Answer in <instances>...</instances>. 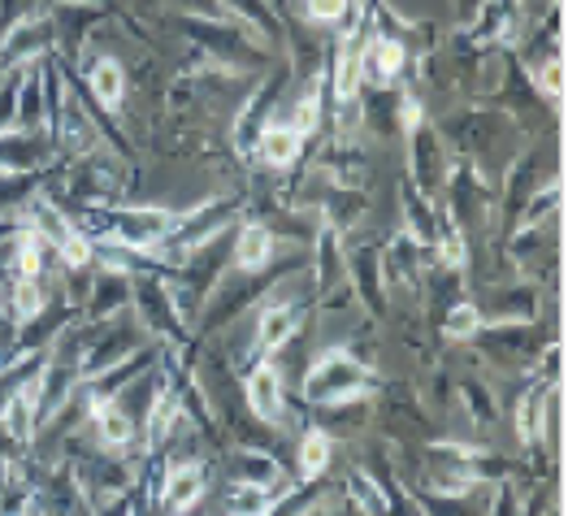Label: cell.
<instances>
[{"mask_svg":"<svg viewBox=\"0 0 568 516\" xmlns=\"http://www.w3.org/2000/svg\"><path fill=\"white\" fill-rule=\"evenodd\" d=\"M200 495H204V465L200 461H183V465H174V469L165 473V486H161L156 508L187 513V508L200 504Z\"/></svg>","mask_w":568,"mask_h":516,"instance_id":"cell-10","label":"cell"},{"mask_svg":"<svg viewBox=\"0 0 568 516\" xmlns=\"http://www.w3.org/2000/svg\"><path fill=\"white\" fill-rule=\"evenodd\" d=\"M343 265L356 274V291L365 295V304H369L374 313H382V252L378 247H356Z\"/></svg>","mask_w":568,"mask_h":516,"instance_id":"cell-16","label":"cell"},{"mask_svg":"<svg viewBox=\"0 0 568 516\" xmlns=\"http://www.w3.org/2000/svg\"><path fill=\"white\" fill-rule=\"evenodd\" d=\"M413 135V179H417V191L429 195V191L443 183V174H447V161H443V143L434 131L426 127H417V131H408Z\"/></svg>","mask_w":568,"mask_h":516,"instance_id":"cell-13","label":"cell"},{"mask_svg":"<svg viewBox=\"0 0 568 516\" xmlns=\"http://www.w3.org/2000/svg\"><path fill=\"white\" fill-rule=\"evenodd\" d=\"M135 347H140L135 326H126V322L104 326V334L83 347V377H92V374H100V370H109V365H118V361H126Z\"/></svg>","mask_w":568,"mask_h":516,"instance_id":"cell-8","label":"cell"},{"mask_svg":"<svg viewBox=\"0 0 568 516\" xmlns=\"http://www.w3.org/2000/svg\"><path fill=\"white\" fill-rule=\"evenodd\" d=\"M156 279H161V274H143L140 286H131V300H135V308H140V322L148 330H156V334L183 338V322H179V313H174L170 286Z\"/></svg>","mask_w":568,"mask_h":516,"instance_id":"cell-5","label":"cell"},{"mask_svg":"<svg viewBox=\"0 0 568 516\" xmlns=\"http://www.w3.org/2000/svg\"><path fill=\"white\" fill-rule=\"evenodd\" d=\"M40 161H44V140L40 135L31 140V131H22V135L0 140V170H36Z\"/></svg>","mask_w":568,"mask_h":516,"instance_id":"cell-22","label":"cell"},{"mask_svg":"<svg viewBox=\"0 0 568 516\" xmlns=\"http://www.w3.org/2000/svg\"><path fill=\"white\" fill-rule=\"evenodd\" d=\"M374 386V374L361 356H352L347 347H331L322 352L308 374H304V399L308 404H331V399H347V395H365Z\"/></svg>","mask_w":568,"mask_h":516,"instance_id":"cell-1","label":"cell"},{"mask_svg":"<svg viewBox=\"0 0 568 516\" xmlns=\"http://www.w3.org/2000/svg\"><path fill=\"white\" fill-rule=\"evenodd\" d=\"M183 31L200 48H209V57H217L222 65H261L270 57V44L252 31V27H231V22H213L204 13H187L183 18Z\"/></svg>","mask_w":568,"mask_h":516,"instance_id":"cell-2","label":"cell"},{"mask_svg":"<svg viewBox=\"0 0 568 516\" xmlns=\"http://www.w3.org/2000/svg\"><path fill=\"white\" fill-rule=\"evenodd\" d=\"M36 195V174L31 170H0V217L18 213Z\"/></svg>","mask_w":568,"mask_h":516,"instance_id":"cell-26","label":"cell"},{"mask_svg":"<svg viewBox=\"0 0 568 516\" xmlns=\"http://www.w3.org/2000/svg\"><path fill=\"white\" fill-rule=\"evenodd\" d=\"M57 252H61V261H65L70 270H83V265L92 261V235L74 226V231H70V239H65V243H61Z\"/></svg>","mask_w":568,"mask_h":516,"instance_id":"cell-35","label":"cell"},{"mask_svg":"<svg viewBox=\"0 0 568 516\" xmlns=\"http://www.w3.org/2000/svg\"><path fill=\"white\" fill-rule=\"evenodd\" d=\"M317 122H322V95H317V74H313L308 92L291 104V122L286 127H295L300 135H308V131H317Z\"/></svg>","mask_w":568,"mask_h":516,"instance_id":"cell-30","label":"cell"},{"mask_svg":"<svg viewBox=\"0 0 568 516\" xmlns=\"http://www.w3.org/2000/svg\"><path fill=\"white\" fill-rule=\"evenodd\" d=\"M304 322V313H300V304L295 300H265V308H261V326H256V347L252 352H278L286 338L300 330Z\"/></svg>","mask_w":568,"mask_h":516,"instance_id":"cell-12","label":"cell"},{"mask_svg":"<svg viewBox=\"0 0 568 516\" xmlns=\"http://www.w3.org/2000/svg\"><path fill=\"white\" fill-rule=\"evenodd\" d=\"M27 13H36V0H0V31H9Z\"/></svg>","mask_w":568,"mask_h":516,"instance_id":"cell-38","label":"cell"},{"mask_svg":"<svg viewBox=\"0 0 568 516\" xmlns=\"http://www.w3.org/2000/svg\"><path fill=\"white\" fill-rule=\"evenodd\" d=\"M226 9L235 13L243 27H252L265 44H274V40L283 36V22H278V13H274L270 0H226Z\"/></svg>","mask_w":568,"mask_h":516,"instance_id":"cell-21","label":"cell"},{"mask_svg":"<svg viewBox=\"0 0 568 516\" xmlns=\"http://www.w3.org/2000/svg\"><path fill=\"white\" fill-rule=\"evenodd\" d=\"M88 83H92L95 104H104V109H118V104H122V92H126V74H122V61H118V57H100L92 70H88Z\"/></svg>","mask_w":568,"mask_h":516,"instance_id":"cell-19","label":"cell"},{"mask_svg":"<svg viewBox=\"0 0 568 516\" xmlns=\"http://www.w3.org/2000/svg\"><path fill=\"white\" fill-rule=\"evenodd\" d=\"M343 486H347V504H356L361 513H386V495L365 469H352Z\"/></svg>","mask_w":568,"mask_h":516,"instance_id":"cell-27","label":"cell"},{"mask_svg":"<svg viewBox=\"0 0 568 516\" xmlns=\"http://www.w3.org/2000/svg\"><path fill=\"white\" fill-rule=\"evenodd\" d=\"M9 490V465H4V456H0V495Z\"/></svg>","mask_w":568,"mask_h":516,"instance_id":"cell-41","label":"cell"},{"mask_svg":"<svg viewBox=\"0 0 568 516\" xmlns=\"http://www.w3.org/2000/svg\"><path fill=\"white\" fill-rule=\"evenodd\" d=\"M495 317H504V322H529L534 317V308H538V295L529 291V286H513V291H504V295H495Z\"/></svg>","mask_w":568,"mask_h":516,"instance_id":"cell-29","label":"cell"},{"mask_svg":"<svg viewBox=\"0 0 568 516\" xmlns=\"http://www.w3.org/2000/svg\"><path fill=\"white\" fill-rule=\"evenodd\" d=\"M243 395H247V413H252L256 422H265V425L286 422V386H283L278 365L261 361V365L247 374V382H243Z\"/></svg>","mask_w":568,"mask_h":516,"instance_id":"cell-4","label":"cell"},{"mask_svg":"<svg viewBox=\"0 0 568 516\" xmlns=\"http://www.w3.org/2000/svg\"><path fill=\"white\" fill-rule=\"evenodd\" d=\"M547 391H551V382H538L529 395H525L521 404H517V434H521L525 443H538V429H542V404H547Z\"/></svg>","mask_w":568,"mask_h":516,"instance_id":"cell-28","label":"cell"},{"mask_svg":"<svg viewBox=\"0 0 568 516\" xmlns=\"http://www.w3.org/2000/svg\"><path fill=\"white\" fill-rule=\"evenodd\" d=\"M231 477H235V486L247 482V486L270 490L274 504L291 490V477H286L283 465H278L270 452H235V456H231Z\"/></svg>","mask_w":568,"mask_h":516,"instance_id":"cell-7","label":"cell"},{"mask_svg":"<svg viewBox=\"0 0 568 516\" xmlns=\"http://www.w3.org/2000/svg\"><path fill=\"white\" fill-rule=\"evenodd\" d=\"M278 92H283V79H270V83H261L256 92L247 95V104H243L239 127H235L239 152H252V148H256V140H261V131H265V122H270V109H274Z\"/></svg>","mask_w":568,"mask_h":516,"instance_id":"cell-11","label":"cell"},{"mask_svg":"<svg viewBox=\"0 0 568 516\" xmlns=\"http://www.w3.org/2000/svg\"><path fill=\"white\" fill-rule=\"evenodd\" d=\"M9 313H13L18 326L44 313V286H40V279H22L18 274V279L9 282Z\"/></svg>","mask_w":568,"mask_h":516,"instance_id":"cell-23","label":"cell"},{"mask_svg":"<svg viewBox=\"0 0 568 516\" xmlns=\"http://www.w3.org/2000/svg\"><path fill=\"white\" fill-rule=\"evenodd\" d=\"M352 4L356 0H308V18L322 27H338L343 18H352Z\"/></svg>","mask_w":568,"mask_h":516,"instance_id":"cell-36","label":"cell"},{"mask_svg":"<svg viewBox=\"0 0 568 516\" xmlns=\"http://www.w3.org/2000/svg\"><path fill=\"white\" fill-rule=\"evenodd\" d=\"M52 40H57L52 18L27 13V18H18L9 31H0V65H9V70L31 65L36 57H44L48 48H52Z\"/></svg>","mask_w":568,"mask_h":516,"instance_id":"cell-3","label":"cell"},{"mask_svg":"<svg viewBox=\"0 0 568 516\" xmlns=\"http://www.w3.org/2000/svg\"><path fill=\"white\" fill-rule=\"evenodd\" d=\"M460 391H465V399H469V408H474L477 422H486V425L495 422V399H490V395H486V391H481L477 382H465Z\"/></svg>","mask_w":568,"mask_h":516,"instance_id":"cell-37","label":"cell"},{"mask_svg":"<svg viewBox=\"0 0 568 516\" xmlns=\"http://www.w3.org/2000/svg\"><path fill=\"white\" fill-rule=\"evenodd\" d=\"M18 231H22V226H18L13 217H0V239H13Z\"/></svg>","mask_w":568,"mask_h":516,"instance_id":"cell-40","label":"cell"},{"mask_svg":"<svg viewBox=\"0 0 568 516\" xmlns=\"http://www.w3.org/2000/svg\"><path fill=\"white\" fill-rule=\"evenodd\" d=\"M52 140L61 143L70 156H92L100 148V131H95V118L88 113V104H79L74 88H65V100H61V122H57V135Z\"/></svg>","mask_w":568,"mask_h":516,"instance_id":"cell-6","label":"cell"},{"mask_svg":"<svg viewBox=\"0 0 568 516\" xmlns=\"http://www.w3.org/2000/svg\"><path fill=\"white\" fill-rule=\"evenodd\" d=\"M343 261H347V252L338 247V231H334V226H322V231H317V243H313V274H317V286H322V291H331L334 282H338Z\"/></svg>","mask_w":568,"mask_h":516,"instance_id":"cell-18","label":"cell"},{"mask_svg":"<svg viewBox=\"0 0 568 516\" xmlns=\"http://www.w3.org/2000/svg\"><path fill=\"white\" fill-rule=\"evenodd\" d=\"M399 127H404V131H417V127H422V100L413 92L399 100Z\"/></svg>","mask_w":568,"mask_h":516,"instance_id":"cell-39","label":"cell"},{"mask_svg":"<svg viewBox=\"0 0 568 516\" xmlns=\"http://www.w3.org/2000/svg\"><path fill=\"white\" fill-rule=\"evenodd\" d=\"M18 83H22V70L0 79V135L18 127Z\"/></svg>","mask_w":568,"mask_h":516,"instance_id":"cell-34","label":"cell"},{"mask_svg":"<svg viewBox=\"0 0 568 516\" xmlns=\"http://www.w3.org/2000/svg\"><path fill=\"white\" fill-rule=\"evenodd\" d=\"M477 330H481V308L477 304H456L447 313V334L452 338H474Z\"/></svg>","mask_w":568,"mask_h":516,"instance_id":"cell-33","label":"cell"},{"mask_svg":"<svg viewBox=\"0 0 568 516\" xmlns=\"http://www.w3.org/2000/svg\"><path fill=\"white\" fill-rule=\"evenodd\" d=\"M92 422H95L100 443H104V447H113V452L131 447V443H135V434H140V425L131 422L113 399H109V404H92Z\"/></svg>","mask_w":568,"mask_h":516,"instance_id":"cell-17","label":"cell"},{"mask_svg":"<svg viewBox=\"0 0 568 516\" xmlns=\"http://www.w3.org/2000/svg\"><path fill=\"white\" fill-rule=\"evenodd\" d=\"M300 148H304V135H300L295 127H286V122H265V131H261V140H256L261 161L274 165V170L291 165V161L300 156Z\"/></svg>","mask_w":568,"mask_h":516,"instance_id":"cell-15","label":"cell"},{"mask_svg":"<svg viewBox=\"0 0 568 516\" xmlns=\"http://www.w3.org/2000/svg\"><path fill=\"white\" fill-rule=\"evenodd\" d=\"M274 252H278V239L270 222H243L235 231V265L243 274H261L274 265Z\"/></svg>","mask_w":568,"mask_h":516,"instance_id":"cell-9","label":"cell"},{"mask_svg":"<svg viewBox=\"0 0 568 516\" xmlns=\"http://www.w3.org/2000/svg\"><path fill=\"white\" fill-rule=\"evenodd\" d=\"M131 274H118V270H100V279L92 286V300H88V313L95 322H109L113 313H122L131 304Z\"/></svg>","mask_w":568,"mask_h":516,"instance_id":"cell-14","label":"cell"},{"mask_svg":"<svg viewBox=\"0 0 568 516\" xmlns=\"http://www.w3.org/2000/svg\"><path fill=\"white\" fill-rule=\"evenodd\" d=\"M404 217H408V231H413V239L417 243H434L438 239V213L429 209V200L422 195V191L404 188Z\"/></svg>","mask_w":568,"mask_h":516,"instance_id":"cell-24","label":"cell"},{"mask_svg":"<svg viewBox=\"0 0 568 516\" xmlns=\"http://www.w3.org/2000/svg\"><path fill=\"white\" fill-rule=\"evenodd\" d=\"M322 209H326V226H334V231H352V226L365 217V191L331 188L326 191V200H322Z\"/></svg>","mask_w":568,"mask_h":516,"instance_id":"cell-20","label":"cell"},{"mask_svg":"<svg viewBox=\"0 0 568 516\" xmlns=\"http://www.w3.org/2000/svg\"><path fill=\"white\" fill-rule=\"evenodd\" d=\"M556 204H560V183H547V188H542L538 195H534V200H529V209H525L521 217H517V222H521V231H534V226H542V222L556 213Z\"/></svg>","mask_w":568,"mask_h":516,"instance_id":"cell-31","label":"cell"},{"mask_svg":"<svg viewBox=\"0 0 568 516\" xmlns=\"http://www.w3.org/2000/svg\"><path fill=\"white\" fill-rule=\"evenodd\" d=\"M331 465V434L322 429V425H313L304 438H300V473L313 482V477H322Z\"/></svg>","mask_w":568,"mask_h":516,"instance_id":"cell-25","label":"cell"},{"mask_svg":"<svg viewBox=\"0 0 568 516\" xmlns=\"http://www.w3.org/2000/svg\"><path fill=\"white\" fill-rule=\"evenodd\" d=\"M534 83H538V92L547 95V100H560V92H565V65H560V52H551V57H542V61L534 65Z\"/></svg>","mask_w":568,"mask_h":516,"instance_id":"cell-32","label":"cell"}]
</instances>
